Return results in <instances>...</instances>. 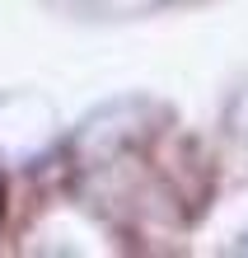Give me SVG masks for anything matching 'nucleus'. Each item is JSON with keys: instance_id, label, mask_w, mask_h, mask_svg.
I'll return each mask as SVG.
<instances>
[{"instance_id": "obj_1", "label": "nucleus", "mask_w": 248, "mask_h": 258, "mask_svg": "<svg viewBox=\"0 0 248 258\" xmlns=\"http://www.w3.org/2000/svg\"><path fill=\"white\" fill-rule=\"evenodd\" d=\"M56 141V108L38 94H5L0 99V160L33 164Z\"/></svg>"}]
</instances>
